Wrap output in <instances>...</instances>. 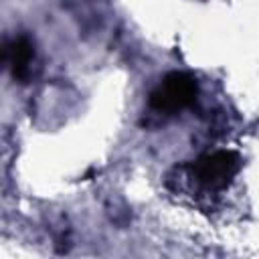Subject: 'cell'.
<instances>
[{"label": "cell", "instance_id": "6da1fadb", "mask_svg": "<svg viewBox=\"0 0 259 259\" xmlns=\"http://www.w3.org/2000/svg\"><path fill=\"white\" fill-rule=\"evenodd\" d=\"M198 97V83L190 73L172 71L160 79L150 93V107L160 113H178Z\"/></svg>", "mask_w": 259, "mask_h": 259}, {"label": "cell", "instance_id": "7a4b0ae2", "mask_svg": "<svg viewBox=\"0 0 259 259\" xmlns=\"http://www.w3.org/2000/svg\"><path fill=\"white\" fill-rule=\"evenodd\" d=\"M192 178L206 190H223L241 170V156L233 150H214L202 154L192 164Z\"/></svg>", "mask_w": 259, "mask_h": 259}, {"label": "cell", "instance_id": "3957f363", "mask_svg": "<svg viewBox=\"0 0 259 259\" xmlns=\"http://www.w3.org/2000/svg\"><path fill=\"white\" fill-rule=\"evenodd\" d=\"M34 59V47L26 36H20L12 42H6V57L4 63L10 65L14 79L26 81L30 75V63Z\"/></svg>", "mask_w": 259, "mask_h": 259}]
</instances>
